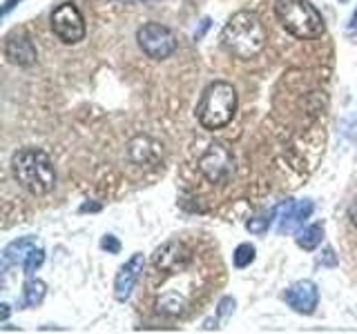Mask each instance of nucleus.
Returning <instances> with one entry per match:
<instances>
[{
  "label": "nucleus",
  "mask_w": 357,
  "mask_h": 334,
  "mask_svg": "<svg viewBox=\"0 0 357 334\" xmlns=\"http://www.w3.org/2000/svg\"><path fill=\"white\" fill-rule=\"evenodd\" d=\"M43 263H45V250H43V248H33V250L29 252V256L25 259V263H22V270H25L27 276H31Z\"/></svg>",
  "instance_id": "19"
},
{
  "label": "nucleus",
  "mask_w": 357,
  "mask_h": 334,
  "mask_svg": "<svg viewBox=\"0 0 357 334\" xmlns=\"http://www.w3.org/2000/svg\"><path fill=\"white\" fill-rule=\"evenodd\" d=\"M123 3H141V0H123Z\"/></svg>",
  "instance_id": "29"
},
{
  "label": "nucleus",
  "mask_w": 357,
  "mask_h": 334,
  "mask_svg": "<svg viewBox=\"0 0 357 334\" xmlns=\"http://www.w3.org/2000/svg\"><path fill=\"white\" fill-rule=\"evenodd\" d=\"M257 256V248L252 243H241L237 245V250H234L232 254V263L234 267H239V270H243V267H248Z\"/></svg>",
  "instance_id": "18"
},
{
  "label": "nucleus",
  "mask_w": 357,
  "mask_h": 334,
  "mask_svg": "<svg viewBox=\"0 0 357 334\" xmlns=\"http://www.w3.org/2000/svg\"><path fill=\"white\" fill-rule=\"evenodd\" d=\"M143 270H145V256L141 252L132 254L130 259L119 267V272L114 276V299L119 303H126L132 296L139 278L143 276Z\"/></svg>",
  "instance_id": "11"
},
{
  "label": "nucleus",
  "mask_w": 357,
  "mask_h": 334,
  "mask_svg": "<svg viewBox=\"0 0 357 334\" xmlns=\"http://www.w3.org/2000/svg\"><path fill=\"white\" fill-rule=\"evenodd\" d=\"M321 241H324V225H321V223H312V225L297 230L295 243L299 245L301 250H306V252L317 250L321 245Z\"/></svg>",
  "instance_id": "15"
},
{
  "label": "nucleus",
  "mask_w": 357,
  "mask_h": 334,
  "mask_svg": "<svg viewBox=\"0 0 357 334\" xmlns=\"http://www.w3.org/2000/svg\"><path fill=\"white\" fill-rule=\"evenodd\" d=\"M45 294H47V283L40 281V278L29 276L25 287H22V305L25 308H36L43 303Z\"/></svg>",
  "instance_id": "16"
},
{
  "label": "nucleus",
  "mask_w": 357,
  "mask_h": 334,
  "mask_svg": "<svg viewBox=\"0 0 357 334\" xmlns=\"http://www.w3.org/2000/svg\"><path fill=\"white\" fill-rule=\"evenodd\" d=\"M33 248H38L36 237H20L16 241H11L3 252V267L7 270L11 265H22Z\"/></svg>",
  "instance_id": "14"
},
{
  "label": "nucleus",
  "mask_w": 357,
  "mask_h": 334,
  "mask_svg": "<svg viewBox=\"0 0 357 334\" xmlns=\"http://www.w3.org/2000/svg\"><path fill=\"white\" fill-rule=\"evenodd\" d=\"M11 174H14L16 183L27 189L31 196L50 194L56 185L54 161L47 152L38 148H22L11 156Z\"/></svg>",
  "instance_id": "2"
},
{
  "label": "nucleus",
  "mask_w": 357,
  "mask_h": 334,
  "mask_svg": "<svg viewBox=\"0 0 357 334\" xmlns=\"http://www.w3.org/2000/svg\"><path fill=\"white\" fill-rule=\"evenodd\" d=\"M98 209H100V205H96V203H85L81 207V212H98Z\"/></svg>",
  "instance_id": "28"
},
{
  "label": "nucleus",
  "mask_w": 357,
  "mask_h": 334,
  "mask_svg": "<svg viewBox=\"0 0 357 334\" xmlns=\"http://www.w3.org/2000/svg\"><path fill=\"white\" fill-rule=\"evenodd\" d=\"M284 301L288 303V308H293L297 312V315L308 317L319 305V289L312 281L304 278V281H297L286 289Z\"/></svg>",
  "instance_id": "13"
},
{
  "label": "nucleus",
  "mask_w": 357,
  "mask_h": 334,
  "mask_svg": "<svg viewBox=\"0 0 357 334\" xmlns=\"http://www.w3.org/2000/svg\"><path fill=\"white\" fill-rule=\"evenodd\" d=\"M22 0H5V5H3V16H7L11 9H14L16 5H20Z\"/></svg>",
  "instance_id": "25"
},
{
  "label": "nucleus",
  "mask_w": 357,
  "mask_h": 334,
  "mask_svg": "<svg viewBox=\"0 0 357 334\" xmlns=\"http://www.w3.org/2000/svg\"><path fill=\"white\" fill-rule=\"evenodd\" d=\"M275 16L290 36L299 40L319 38L326 29L321 11L308 0H277Z\"/></svg>",
  "instance_id": "4"
},
{
  "label": "nucleus",
  "mask_w": 357,
  "mask_h": 334,
  "mask_svg": "<svg viewBox=\"0 0 357 334\" xmlns=\"http://www.w3.org/2000/svg\"><path fill=\"white\" fill-rule=\"evenodd\" d=\"M346 36H349L353 42H357V9L353 11V16L349 20V27H346Z\"/></svg>",
  "instance_id": "23"
},
{
  "label": "nucleus",
  "mask_w": 357,
  "mask_h": 334,
  "mask_svg": "<svg viewBox=\"0 0 357 334\" xmlns=\"http://www.w3.org/2000/svg\"><path fill=\"white\" fill-rule=\"evenodd\" d=\"M208 27H210V18H204V20H201V27L195 31V40H201V38H204V33L208 31Z\"/></svg>",
  "instance_id": "24"
},
{
  "label": "nucleus",
  "mask_w": 357,
  "mask_h": 334,
  "mask_svg": "<svg viewBox=\"0 0 357 334\" xmlns=\"http://www.w3.org/2000/svg\"><path fill=\"white\" fill-rule=\"evenodd\" d=\"M199 172L212 185H223L234 174V156L223 143H210L199 159Z\"/></svg>",
  "instance_id": "6"
},
{
  "label": "nucleus",
  "mask_w": 357,
  "mask_h": 334,
  "mask_svg": "<svg viewBox=\"0 0 357 334\" xmlns=\"http://www.w3.org/2000/svg\"><path fill=\"white\" fill-rule=\"evenodd\" d=\"M319 265H335L337 263V256H335L333 248H324V252L319 254Z\"/></svg>",
  "instance_id": "22"
},
{
  "label": "nucleus",
  "mask_w": 357,
  "mask_h": 334,
  "mask_svg": "<svg viewBox=\"0 0 357 334\" xmlns=\"http://www.w3.org/2000/svg\"><path fill=\"white\" fill-rule=\"evenodd\" d=\"M275 221H277V207L261 212V214H257L255 218H250L248 223H245V230H248L250 234H266L268 230H271V225Z\"/></svg>",
  "instance_id": "17"
},
{
  "label": "nucleus",
  "mask_w": 357,
  "mask_h": 334,
  "mask_svg": "<svg viewBox=\"0 0 357 334\" xmlns=\"http://www.w3.org/2000/svg\"><path fill=\"white\" fill-rule=\"evenodd\" d=\"M315 203L308 198L304 200H286L277 207V232L279 234H290L304 228V223L310 218Z\"/></svg>",
  "instance_id": "9"
},
{
  "label": "nucleus",
  "mask_w": 357,
  "mask_h": 334,
  "mask_svg": "<svg viewBox=\"0 0 357 334\" xmlns=\"http://www.w3.org/2000/svg\"><path fill=\"white\" fill-rule=\"evenodd\" d=\"M268 42V31L255 11L241 9L232 14L221 31V45L230 56L239 61H250L259 56Z\"/></svg>",
  "instance_id": "1"
},
{
  "label": "nucleus",
  "mask_w": 357,
  "mask_h": 334,
  "mask_svg": "<svg viewBox=\"0 0 357 334\" xmlns=\"http://www.w3.org/2000/svg\"><path fill=\"white\" fill-rule=\"evenodd\" d=\"M52 31L65 45H76L85 38V18L74 3H63L52 11Z\"/></svg>",
  "instance_id": "7"
},
{
  "label": "nucleus",
  "mask_w": 357,
  "mask_h": 334,
  "mask_svg": "<svg viewBox=\"0 0 357 334\" xmlns=\"http://www.w3.org/2000/svg\"><path fill=\"white\" fill-rule=\"evenodd\" d=\"M232 310H234V299H232V296H223V299L219 301L217 315H219V317H228Z\"/></svg>",
  "instance_id": "21"
},
{
  "label": "nucleus",
  "mask_w": 357,
  "mask_h": 334,
  "mask_svg": "<svg viewBox=\"0 0 357 334\" xmlns=\"http://www.w3.org/2000/svg\"><path fill=\"white\" fill-rule=\"evenodd\" d=\"M349 214H351V221H353V225L357 228V200H355V203L351 205V212H349Z\"/></svg>",
  "instance_id": "27"
},
{
  "label": "nucleus",
  "mask_w": 357,
  "mask_h": 334,
  "mask_svg": "<svg viewBox=\"0 0 357 334\" xmlns=\"http://www.w3.org/2000/svg\"><path fill=\"white\" fill-rule=\"evenodd\" d=\"M237 111V89L226 81L210 83L197 103V120L208 132L228 127Z\"/></svg>",
  "instance_id": "3"
},
{
  "label": "nucleus",
  "mask_w": 357,
  "mask_h": 334,
  "mask_svg": "<svg viewBox=\"0 0 357 334\" xmlns=\"http://www.w3.org/2000/svg\"><path fill=\"white\" fill-rule=\"evenodd\" d=\"M5 58L16 67L36 65L38 51H36V45H33L31 36H27L25 31L9 33L7 40H5Z\"/></svg>",
  "instance_id": "12"
},
{
  "label": "nucleus",
  "mask_w": 357,
  "mask_h": 334,
  "mask_svg": "<svg viewBox=\"0 0 357 334\" xmlns=\"http://www.w3.org/2000/svg\"><path fill=\"white\" fill-rule=\"evenodd\" d=\"M192 263V250L183 241H167L161 248H156L152 254L154 270L163 276H176L188 270Z\"/></svg>",
  "instance_id": "8"
},
{
  "label": "nucleus",
  "mask_w": 357,
  "mask_h": 334,
  "mask_svg": "<svg viewBox=\"0 0 357 334\" xmlns=\"http://www.w3.org/2000/svg\"><path fill=\"white\" fill-rule=\"evenodd\" d=\"M100 248H103L107 254H119L121 252V243L114 234H105L103 239H100Z\"/></svg>",
  "instance_id": "20"
},
{
  "label": "nucleus",
  "mask_w": 357,
  "mask_h": 334,
  "mask_svg": "<svg viewBox=\"0 0 357 334\" xmlns=\"http://www.w3.org/2000/svg\"><path fill=\"white\" fill-rule=\"evenodd\" d=\"M128 159L132 165L152 170V167H159L163 161V145L152 136L139 134L128 143Z\"/></svg>",
  "instance_id": "10"
},
{
  "label": "nucleus",
  "mask_w": 357,
  "mask_h": 334,
  "mask_svg": "<svg viewBox=\"0 0 357 334\" xmlns=\"http://www.w3.org/2000/svg\"><path fill=\"white\" fill-rule=\"evenodd\" d=\"M137 42L141 51L152 61H165L176 51L178 40L172 29H167L161 22H145L137 31Z\"/></svg>",
  "instance_id": "5"
},
{
  "label": "nucleus",
  "mask_w": 357,
  "mask_h": 334,
  "mask_svg": "<svg viewBox=\"0 0 357 334\" xmlns=\"http://www.w3.org/2000/svg\"><path fill=\"white\" fill-rule=\"evenodd\" d=\"M0 308H3V310H0V321L5 323V321L9 319V312H11V310H9V305H7V303H3V305H0Z\"/></svg>",
  "instance_id": "26"
}]
</instances>
